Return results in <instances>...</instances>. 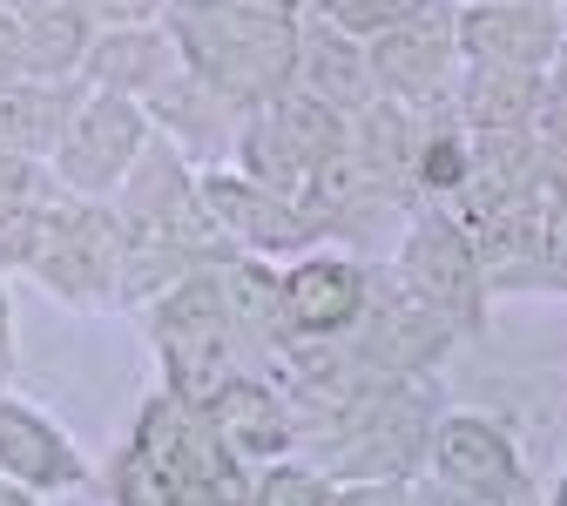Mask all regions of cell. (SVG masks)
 <instances>
[{
    "mask_svg": "<svg viewBox=\"0 0 567 506\" xmlns=\"http://www.w3.org/2000/svg\"><path fill=\"white\" fill-rule=\"evenodd\" d=\"M183 41H189V61L203 68L209 82H224V89L277 82L284 54H291V41H284L277 28L237 21L230 8H217V0H189V8H183Z\"/></svg>",
    "mask_w": 567,
    "mask_h": 506,
    "instance_id": "6da1fadb",
    "label": "cell"
},
{
    "mask_svg": "<svg viewBox=\"0 0 567 506\" xmlns=\"http://www.w3.org/2000/svg\"><path fill=\"white\" fill-rule=\"evenodd\" d=\"M82 473H89L82 453L68 446V432L48 412L0 399V479H14L28 493H54V486H75Z\"/></svg>",
    "mask_w": 567,
    "mask_h": 506,
    "instance_id": "7a4b0ae2",
    "label": "cell"
},
{
    "mask_svg": "<svg viewBox=\"0 0 567 506\" xmlns=\"http://www.w3.org/2000/svg\"><path fill=\"white\" fill-rule=\"evenodd\" d=\"M142 149V115L122 102V95H102L89 102L75 122H68L61 135V176L75 183V189H109Z\"/></svg>",
    "mask_w": 567,
    "mask_h": 506,
    "instance_id": "3957f363",
    "label": "cell"
},
{
    "mask_svg": "<svg viewBox=\"0 0 567 506\" xmlns=\"http://www.w3.org/2000/svg\"><path fill=\"white\" fill-rule=\"evenodd\" d=\"M28 264L54 283L61 298H89L102 283V270H109V244H102V230L89 224V216H48V224L34 230V244H28Z\"/></svg>",
    "mask_w": 567,
    "mask_h": 506,
    "instance_id": "277c9868",
    "label": "cell"
},
{
    "mask_svg": "<svg viewBox=\"0 0 567 506\" xmlns=\"http://www.w3.org/2000/svg\"><path fill=\"white\" fill-rule=\"evenodd\" d=\"M291 311H298V324H311V331L344 324L351 311H359V277H351L344 264H311V270H298V277H291Z\"/></svg>",
    "mask_w": 567,
    "mask_h": 506,
    "instance_id": "5b68a950",
    "label": "cell"
},
{
    "mask_svg": "<svg viewBox=\"0 0 567 506\" xmlns=\"http://www.w3.org/2000/svg\"><path fill=\"white\" fill-rule=\"evenodd\" d=\"M446 466H453V479H466V486H501V479H507L501 440H493V432H480V425H453V432H446Z\"/></svg>",
    "mask_w": 567,
    "mask_h": 506,
    "instance_id": "8992f818",
    "label": "cell"
},
{
    "mask_svg": "<svg viewBox=\"0 0 567 506\" xmlns=\"http://www.w3.org/2000/svg\"><path fill=\"white\" fill-rule=\"evenodd\" d=\"M21 54L34 68H68L82 54V14L68 8H48V14H28V34H21Z\"/></svg>",
    "mask_w": 567,
    "mask_h": 506,
    "instance_id": "52a82bcc",
    "label": "cell"
},
{
    "mask_svg": "<svg viewBox=\"0 0 567 506\" xmlns=\"http://www.w3.org/2000/svg\"><path fill=\"white\" fill-rule=\"evenodd\" d=\"M209 203H217V209L230 216L237 230H250L257 244H291V237H298V230H291V216H284V209H270L264 196H244L237 183H209Z\"/></svg>",
    "mask_w": 567,
    "mask_h": 506,
    "instance_id": "ba28073f",
    "label": "cell"
},
{
    "mask_svg": "<svg viewBox=\"0 0 567 506\" xmlns=\"http://www.w3.org/2000/svg\"><path fill=\"white\" fill-rule=\"evenodd\" d=\"M209 419H217V432H224L230 446H277L284 440V425L270 419V405L257 392H224Z\"/></svg>",
    "mask_w": 567,
    "mask_h": 506,
    "instance_id": "9c48e42d",
    "label": "cell"
},
{
    "mask_svg": "<svg viewBox=\"0 0 567 506\" xmlns=\"http://www.w3.org/2000/svg\"><path fill=\"white\" fill-rule=\"evenodd\" d=\"M257 506H318V479H305V473H277V479H264Z\"/></svg>",
    "mask_w": 567,
    "mask_h": 506,
    "instance_id": "30bf717a",
    "label": "cell"
},
{
    "mask_svg": "<svg viewBox=\"0 0 567 506\" xmlns=\"http://www.w3.org/2000/svg\"><path fill=\"white\" fill-rule=\"evenodd\" d=\"M412 8V0H338V14L351 21V28H385V21H399Z\"/></svg>",
    "mask_w": 567,
    "mask_h": 506,
    "instance_id": "8fae6325",
    "label": "cell"
},
{
    "mask_svg": "<svg viewBox=\"0 0 567 506\" xmlns=\"http://www.w3.org/2000/svg\"><path fill=\"white\" fill-rule=\"evenodd\" d=\"M0 506H34V493H28V486H14V479H0Z\"/></svg>",
    "mask_w": 567,
    "mask_h": 506,
    "instance_id": "7c38bea8",
    "label": "cell"
},
{
    "mask_svg": "<svg viewBox=\"0 0 567 506\" xmlns=\"http://www.w3.org/2000/svg\"><path fill=\"white\" fill-rule=\"evenodd\" d=\"M0 365H8V298H0Z\"/></svg>",
    "mask_w": 567,
    "mask_h": 506,
    "instance_id": "4fadbf2b",
    "label": "cell"
}]
</instances>
